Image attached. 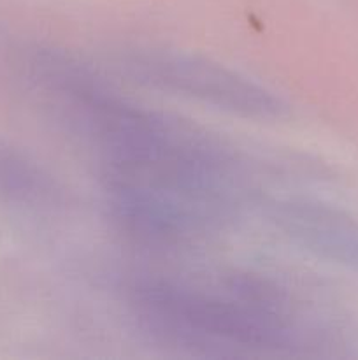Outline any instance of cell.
Here are the masks:
<instances>
[{
    "instance_id": "cell-1",
    "label": "cell",
    "mask_w": 358,
    "mask_h": 360,
    "mask_svg": "<svg viewBox=\"0 0 358 360\" xmlns=\"http://www.w3.org/2000/svg\"><path fill=\"white\" fill-rule=\"evenodd\" d=\"M128 304L140 329L175 347L263 352L297 338L283 295L246 276L216 285L144 280L132 287Z\"/></svg>"
},
{
    "instance_id": "cell-2",
    "label": "cell",
    "mask_w": 358,
    "mask_h": 360,
    "mask_svg": "<svg viewBox=\"0 0 358 360\" xmlns=\"http://www.w3.org/2000/svg\"><path fill=\"white\" fill-rule=\"evenodd\" d=\"M126 76L153 90L258 122L288 115V104L244 74L199 55L164 48H133L119 55Z\"/></svg>"
},
{
    "instance_id": "cell-3",
    "label": "cell",
    "mask_w": 358,
    "mask_h": 360,
    "mask_svg": "<svg viewBox=\"0 0 358 360\" xmlns=\"http://www.w3.org/2000/svg\"><path fill=\"white\" fill-rule=\"evenodd\" d=\"M270 220L295 245L358 267V227L343 214L305 200H281L270 210Z\"/></svg>"
}]
</instances>
